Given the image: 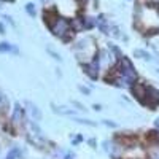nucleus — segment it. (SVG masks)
<instances>
[{
    "mask_svg": "<svg viewBox=\"0 0 159 159\" xmlns=\"http://www.w3.org/2000/svg\"><path fill=\"white\" fill-rule=\"evenodd\" d=\"M135 80H137V72L134 65L130 64L127 57H121V61H119V80L115 81V84L118 83L119 86H130L132 83H135Z\"/></svg>",
    "mask_w": 159,
    "mask_h": 159,
    "instance_id": "obj_1",
    "label": "nucleus"
},
{
    "mask_svg": "<svg viewBox=\"0 0 159 159\" xmlns=\"http://www.w3.org/2000/svg\"><path fill=\"white\" fill-rule=\"evenodd\" d=\"M96 51H97V48L94 45V40L92 38H83L76 46V56L80 57V61L91 62L96 57Z\"/></svg>",
    "mask_w": 159,
    "mask_h": 159,
    "instance_id": "obj_2",
    "label": "nucleus"
},
{
    "mask_svg": "<svg viewBox=\"0 0 159 159\" xmlns=\"http://www.w3.org/2000/svg\"><path fill=\"white\" fill-rule=\"evenodd\" d=\"M51 30H52V34H54L56 37H61V38H67V34L69 32H72V29H70V22L67 21V19H64V18H56L54 21L51 22Z\"/></svg>",
    "mask_w": 159,
    "mask_h": 159,
    "instance_id": "obj_3",
    "label": "nucleus"
},
{
    "mask_svg": "<svg viewBox=\"0 0 159 159\" xmlns=\"http://www.w3.org/2000/svg\"><path fill=\"white\" fill-rule=\"evenodd\" d=\"M97 61H99V67H102L103 70L111 69L113 65L116 64V57L113 54V51H110V49L100 51V57H97Z\"/></svg>",
    "mask_w": 159,
    "mask_h": 159,
    "instance_id": "obj_4",
    "label": "nucleus"
},
{
    "mask_svg": "<svg viewBox=\"0 0 159 159\" xmlns=\"http://www.w3.org/2000/svg\"><path fill=\"white\" fill-rule=\"evenodd\" d=\"M27 139L35 143V145H42L43 143V137H42V130L37 126V123H27Z\"/></svg>",
    "mask_w": 159,
    "mask_h": 159,
    "instance_id": "obj_5",
    "label": "nucleus"
},
{
    "mask_svg": "<svg viewBox=\"0 0 159 159\" xmlns=\"http://www.w3.org/2000/svg\"><path fill=\"white\" fill-rule=\"evenodd\" d=\"M142 102L150 105V107H154L156 103H159V91L151 88V86H147L145 88V96H143Z\"/></svg>",
    "mask_w": 159,
    "mask_h": 159,
    "instance_id": "obj_6",
    "label": "nucleus"
},
{
    "mask_svg": "<svg viewBox=\"0 0 159 159\" xmlns=\"http://www.w3.org/2000/svg\"><path fill=\"white\" fill-rule=\"evenodd\" d=\"M24 105H25V110L24 111H27L29 118L32 119L34 123H38L40 119H42V111H40V108L37 107L34 102H30V100H25Z\"/></svg>",
    "mask_w": 159,
    "mask_h": 159,
    "instance_id": "obj_7",
    "label": "nucleus"
},
{
    "mask_svg": "<svg viewBox=\"0 0 159 159\" xmlns=\"http://www.w3.org/2000/svg\"><path fill=\"white\" fill-rule=\"evenodd\" d=\"M84 69H86V73L92 78V80H96L97 78V75H99V61H97V57H94L88 65H84Z\"/></svg>",
    "mask_w": 159,
    "mask_h": 159,
    "instance_id": "obj_8",
    "label": "nucleus"
},
{
    "mask_svg": "<svg viewBox=\"0 0 159 159\" xmlns=\"http://www.w3.org/2000/svg\"><path fill=\"white\" fill-rule=\"evenodd\" d=\"M24 118V108L21 107L19 103H15V108H13V115H11V119L13 123H21Z\"/></svg>",
    "mask_w": 159,
    "mask_h": 159,
    "instance_id": "obj_9",
    "label": "nucleus"
},
{
    "mask_svg": "<svg viewBox=\"0 0 159 159\" xmlns=\"http://www.w3.org/2000/svg\"><path fill=\"white\" fill-rule=\"evenodd\" d=\"M147 42H148V45H150L154 51H157V52H159V32H154V34L148 35Z\"/></svg>",
    "mask_w": 159,
    "mask_h": 159,
    "instance_id": "obj_10",
    "label": "nucleus"
},
{
    "mask_svg": "<svg viewBox=\"0 0 159 159\" xmlns=\"http://www.w3.org/2000/svg\"><path fill=\"white\" fill-rule=\"evenodd\" d=\"M52 107V110H54L56 113H59V115H73L75 111L73 110H69L67 107H57V105H51Z\"/></svg>",
    "mask_w": 159,
    "mask_h": 159,
    "instance_id": "obj_11",
    "label": "nucleus"
},
{
    "mask_svg": "<svg viewBox=\"0 0 159 159\" xmlns=\"http://www.w3.org/2000/svg\"><path fill=\"white\" fill-rule=\"evenodd\" d=\"M18 49L13 46V45H10V43H7V42H3V43H0V52H16Z\"/></svg>",
    "mask_w": 159,
    "mask_h": 159,
    "instance_id": "obj_12",
    "label": "nucleus"
},
{
    "mask_svg": "<svg viewBox=\"0 0 159 159\" xmlns=\"http://www.w3.org/2000/svg\"><path fill=\"white\" fill-rule=\"evenodd\" d=\"M134 56H135V57H140V59H143V61H151V56L148 54L147 51H143V49H135V51H134Z\"/></svg>",
    "mask_w": 159,
    "mask_h": 159,
    "instance_id": "obj_13",
    "label": "nucleus"
},
{
    "mask_svg": "<svg viewBox=\"0 0 159 159\" xmlns=\"http://www.w3.org/2000/svg\"><path fill=\"white\" fill-rule=\"evenodd\" d=\"M18 157H21V151H19L18 148L11 150V151L7 154V159H18Z\"/></svg>",
    "mask_w": 159,
    "mask_h": 159,
    "instance_id": "obj_14",
    "label": "nucleus"
},
{
    "mask_svg": "<svg viewBox=\"0 0 159 159\" xmlns=\"http://www.w3.org/2000/svg\"><path fill=\"white\" fill-rule=\"evenodd\" d=\"M150 159H159V147H154L150 150Z\"/></svg>",
    "mask_w": 159,
    "mask_h": 159,
    "instance_id": "obj_15",
    "label": "nucleus"
},
{
    "mask_svg": "<svg viewBox=\"0 0 159 159\" xmlns=\"http://www.w3.org/2000/svg\"><path fill=\"white\" fill-rule=\"evenodd\" d=\"M25 11H27L30 16H35V15H37V13H35V5H34V3H27V5H25Z\"/></svg>",
    "mask_w": 159,
    "mask_h": 159,
    "instance_id": "obj_16",
    "label": "nucleus"
},
{
    "mask_svg": "<svg viewBox=\"0 0 159 159\" xmlns=\"http://www.w3.org/2000/svg\"><path fill=\"white\" fill-rule=\"evenodd\" d=\"M48 52H49V54H51L52 57H54L56 61H59V62L62 61V57H61V54H59V52H56V51H52L51 48H48Z\"/></svg>",
    "mask_w": 159,
    "mask_h": 159,
    "instance_id": "obj_17",
    "label": "nucleus"
},
{
    "mask_svg": "<svg viewBox=\"0 0 159 159\" xmlns=\"http://www.w3.org/2000/svg\"><path fill=\"white\" fill-rule=\"evenodd\" d=\"M75 121H76V123H80V124H88V126H94V123L88 121V119H81V118H76Z\"/></svg>",
    "mask_w": 159,
    "mask_h": 159,
    "instance_id": "obj_18",
    "label": "nucleus"
},
{
    "mask_svg": "<svg viewBox=\"0 0 159 159\" xmlns=\"http://www.w3.org/2000/svg\"><path fill=\"white\" fill-rule=\"evenodd\" d=\"M64 159H75V154H73L72 151H65V154H64Z\"/></svg>",
    "mask_w": 159,
    "mask_h": 159,
    "instance_id": "obj_19",
    "label": "nucleus"
},
{
    "mask_svg": "<svg viewBox=\"0 0 159 159\" xmlns=\"http://www.w3.org/2000/svg\"><path fill=\"white\" fill-rule=\"evenodd\" d=\"M3 105H5V97H3L2 92H0V108H3Z\"/></svg>",
    "mask_w": 159,
    "mask_h": 159,
    "instance_id": "obj_20",
    "label": "nucleus"
},
{
    "mask_svg": "<svg viewBox=\"0 0 159 159\" xmlns=\"http://www.w3.org/2000/svg\"><path fill=\"white\" fill-rule=\"evenodd\" d=\"M78 89L81 91V92H84V94H89V92H91V91H89L88 88H84V86H78Z\"/></svg>",
    "mask_w": 159,
    "mask_h": 159,
    "instance_id": "obj_21",
    "label": "nucleus"
},
{
    "mask_svg": "<svg viewBox=\"0 0 159 159\" xmlns=\"http://www.w3.org/2000/svg\"><path fill=\"white\" fill-rule=\"evenodd\" d=\"M103 123H105V124H107V126H110V127H115V126H116L115 123H110V121H103Z\"/></svg>",
    "mask_w": 159,
    "mask_h": 159,
    "instance_id": "obj_22",
    "label": "nucleus"
},
{
    "mask_svg": "<svg viewBox=\"0 0 159 159\" xmlns=\"http://www.w3.org/2000/svg\"><path fill=\"white\" fill-rule=\"evenodd\" d=\"M0 34H5V27H3V24H0Z\"/></svg>",
    "mask_w": 159,
    "mask_h": 159,
    "instance_id": "obj_23",
    "label": "nucleus"
},
{
    "mask_svg": "<svg viewBox=\"0 0 159 159\" xmlns=\"http://www.w3.org/2000/svg\"><path fill=\"white\" fill-rule=\"evenodd\" d=\"M154 126H156V127H159V119H156V121H154Z\"/></svg>",
    "mask_w": 159,
    "mask_h": 159,
    "instance_id": "obj_24",
    "label": "nucleus"
},
{
    "mask_svg": "<svg viewBox=\"0 0 159 159\" xmlns=\"http://www.w3.org/2000/svg\"><path fill=\"white\" fill-rule=\"evenodd\" d=\"M151 3H159V0H150Z\"/></svg>",
    "mask_w": 159,
    "mask_h": 159,
    "instance_id": "obj_25",
    "label": "nucleus"
},
{
    "mask_svg": "<svg viewBox=\"0 0 159 159\" xmlns=\"http://www.w3.org/2000/svg\"><path fill=\"white\" fill-rule=\"evenodd\" d=\"M157 73H159V69H157Z\"/></svg>",
    "mask_w": 159,
    "mask_h": 159,
    "instance_id": "obj_26",
    "label": "nucleus"
},
{
    "mask_svg": "<svg viewBox=\"0 0 159 159\" xmlns=\"http://www.w3.org/2000/svg\"><path fill=\"white\" fill-rule=\"evenodd\" d=\"M18 159H22V157H18Z\"/></svg>",
    "mask_w": 159,
    "mask_h": 159,
    "instance_id": "obj_27",
    "label": "nucleus"
},
{
    "mask_svg": "<svg viewBox=\"0 0 159 159\" xmlns=\"http://www.w3.org/2000/svg\"><path fill=\"white\" fill-rule=\"evenodd\" d=\"M45 2H46V0H45Z\"/></svg>",
    "mask_w": 159,
    "mask_h": 159,
    "instance_id": "obj_28",
    "label": "nucleus"
}]
</instances>
